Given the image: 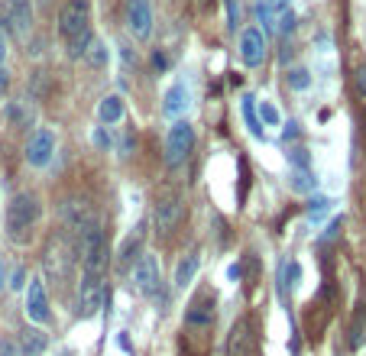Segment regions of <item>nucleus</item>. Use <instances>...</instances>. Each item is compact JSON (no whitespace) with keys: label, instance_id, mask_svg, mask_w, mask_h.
Listing matches in <instances>:
<instances>
[{"label":"nucleus","instance_id":"f257e3e1","mask_svg":"<svg viewBox=\"0 0 366 356\" xmlns=\"http://www.w3.org/2000/svg\"><path fill=\"white\" fill-rule=\"evenodd\" d=\"M39 214H42V205H39L36 191H16L10 197L7 214H4V230L13 243H26L33 236V227H36Z\"/></svg>","mask_w":366,"mask_h":356},{"label":"nucleus","instance_id":"f03ea898","mask_svg":"<svg viewBox=\"0 0 366 356\" xmlns=\"http://www.w3.org/2000/svg\"><path fill=\"white\" fill-rule=\"evenodd\" d=\"M185 214H188V201H185V191L176 185H162L153 197V227L156 236H172L182 227Z\"/></svg>","mask_w":366,"mask_h":356},{"label":"nucleus","instance_id":"7ed1b4c3","mask_svg":"<svg viewBox=\"0 0 366 356\" xmlns=\"http://www.w3.org/2000/svg\"><path fill=\"white\" fill-rule=\"evenodd\" d=\"M78 256H81V275H101L107 272V236L101 224H88L78 234Z\"/></svg>","mask_w":366,"mask_h":356},{"label":"nucleus","instance_id":"20e7f679","mask_svg":"<svg viewBox=\"0 0 366 356\" xmlns=\"http://www.w3.org/2000/svg\"><path fill=\"white\" fill-rule=\"evenodd\" d=\"M59 33L65 42H75L78 36L91 33V0H69L59 16Z\"/></svg>","mask_w":366,"mask_h":356},{"label":"nucleus","instance_id":"39448f33","mask_svg":"<svg viewBox=\"0 0 366 356\" xmlns=\"http://www.w3.org/2000/svg\"><path fill=\"white\" fill-rule=\"evenodd\" d=\"M130 285L137 295L143 298H156L162 288V272H159V259L149 256V253H139L137 263L130 269Z\"/></svg>","mask_w":366,"mask_h":356},{"label":"nucleus","instance_id":"423d86ee","mask_svg":"<svg viewBox=\"0 0 366 356\" xmlns=\"http://www.w3.org/2000/svg\"><path fill=\"white\" fill-rule=\"evenodd\" d=\"M191 149H195V127L188 120H176L166 133V166L168 168L185 166Z\"/></svg>","mask_w":366,"mask_h":356},{"label":"nucleus","instance_id":"0eeeda50","mask_svg":"<svg viewBox=\"0 0 366 356\" xmlns=\"http://www.w3.org/2000/svg\"><path fill=\"white\" fill-rule=\"evenodd\" d=\"M214 318H217V298H214L211 288H205L185 308V327L188 331H211Z\"/></svg>","mask_w":366,"mask_h":356},{"label":"nucleus","instance_id":"6e6552de","mask_svg":"<svg viewBox=\"0 0 366 356\" xmlns=\"http://www.w3.org/2000/svg\"><path fill=\"white\" fill-rule=\"evenodd\" d=\"M107 298V285L101 275H81L78 285V318H94Z\"/></svg>","mask_w":366,"mask_h":356},{"label":"nucleus","instance_id":"1a4fd4ad","mask_svg":"<svg viewBox=\"0 0 366 356\" xmlns=\"http://www.w3.org/2000/svg\"><path fill=\"white\" fill-rule=\"evenodd\" d=\"M123 16H127V30L133 33V39L153 36V7H149V0H127Z\"/></svg>","mask_w":366,"mask_h":356},{"label":"nucleus","instance_id":"9d476101","mask_svg":"<svg viewBox=\"0 0 366 356\" xmlns=\"http://www.w3.org/2000/svg\"><path fill=\"white\" fill-rule=\"evenodd\" d=\"M256 350V327L250 318H236L227 333V356H253Z\"/></svg>","mask_w":366,"mask_h":356},{"label":"nucleus","instance_id":"9b49d317","mask_svg":"<svg viewBox=\"0 0 366 356\" xmlns=\"http://www.w3.org/2000/svg\"><path fill=\"white\" fill-rule=\"evenodd\" d=\"M266 55H269L266 33H263L260 26H250V30H244V36H240V59H244V65H250V69H260L263 62H266Z\"/></svg>","mask_w":366,"mask_h":356},{"label":"nucleus","instance_id":"f8f14e48","mask_svg":"<svg viewBox=\"0 0 366 356\" xmlns=\"http://www.w3.org/2000/svg\"><path fill=\"white\" fill-rule=\"evenodd\" d=\"M52 152H55V133L49 127H39L30 137V143H26V162L42 168V166H49Z\"/></svg>","mask_w":366,"mask_h":356},{"label":"nucleus","instance_id":"ddd939ff","mask_svg":"<svg viewBox=\"0 0 366 356\" xmlns=\"http://www.w3.org/2000/svg\"><path fill=\"white\" fill-rule=\"evenodd\" d=\"M4 16H7V30L13 33L16 39L30 36V30H33V4L30 0H7Z\"/></svg>","mask_w":366,"mask_h":356},{"label":"nucleus","instance_id":"4468645a","mask_svg":"<svg viewBox=\"0 0 366 356\" xmlns=\"http://www.w3.org/2000/svg\"><path fill=\"white\" fill-rule=\"evenodd\" d=\"M26 318L36 324L49 321V292L42 279H30V285H26Z\"/></svg>","mask_w":366,"mask_h":356},{"label":"nucleus","instance_id":"2eb2a0df","mask_svg":"<svg viewBox=\"0 0 366 356\" xmlns=\"http://www.w3.org/2000/svg\"><path fill=\"white\" fill-rule=\"evenodd\" d=\"M188 107H191V91L182 81L172 84V88L162 94V117H168V120H178Z\"/></svg>","mask_w":366,"mask_h":356},{"label":"nucleus","instance_id":"dca6fc26","mask_svg":"<svg viewBox=\"0 0 366 356\" xmlns=\"http://www.w3.org/2000/svg\"><path fill=\"white\" fill-rule=\"evenodd\" d=\"M69 265H72L69 246H65V243H52V250L46 253V275L59 285V282L69 279Z\"/></svg>","mask_w":366,"mask_h":356},{"label":"nucleus","instance_id":"f3484780","mask_svg":"<svg viewBox=\"0 0 366 356\" xmlns=\"http://www.w3.org/2000/svg\"><path fill=\"white\" fill-rule=\"evenodd\" d=\"M49 347V337L39 327H26L23 333H20V343H16V350H20V356H42Z\"/></svg>","mask_w":366,"mask_h":356},{"label":"nucleus","instance_id":"a211bd4d","mask_svg":"<svg viewBox=\"0 0 366 356\" xmlns=\"http://www.w3.org/2000/svg\"><path fill=\"white\" fill-rule=\"evenodd\" d=\"M123 114H127V104H123L120 94H107V98L98 104V120L104 123V127H114V123H120Z\"/></svg>","mask_w":366,"mask_h":356},{"label":"nucleus","instance_id":"6ab92c4d","mask_svg":"<svg viewBox=\"0 0 366 356\" xmlns=\"http://www.w3.org/2000/svg\"><path fill=\"white\" fill-rule=\"evenodd\" d=\"M198 265H201V259H198V253H188V256L182 259V263L176 265V288H185V285H191L195 282V275H198Z\"/></svg>","mask_w":366,"mask_h":356},{"label":"nucleus","instance_id":"aec40b11","mask_svg":"<svg viewBox=\"0 0 366 356\" xmlns=\"http://www.w3.org/2000/svg\"><path fill=\"white\" fill-rule=\"evenodd\" d=\"M139 250H143V230H137V234H130L127 240H123L120 253H117V265L127 269V265L133 263V256H139Z\"/></svg>","mask_w":366,"mask_h":356},{"label":"nucleus","instance_id":"412c9836","mask_svg":"<svg viewBox=\"0 0 366 356\" xmlns=\"http://www.w3.org/2000/svg\"><path fill=\"white\" fill-rule=\"evenodd\" d=\"M240 110H244V120H246V127H250V133L256 139H263V123L256 120V98H250V94H246L244 104H240Z\"/></svg>","mask_w":366,"mask_h":356},{"label":"nucleus","instance_id":"4be33fe9","mask_svg":"<svg viewBox=\"0 0 366 356\" xmlns=\"http://www.w3.org/2000/svg\"><path fill=\"white\" fill-rule=\"evenodd\" d=\"M314 178H311V172L308 168H292L289 172V188L292 191H298V195H305V191H314Z\"/></svg>","mask_w":366,"mask_h":356},{"label":"nucleus","instance_id":"5701e85b","mask_svg":"<svg viewBox=\"0 0 366 356\" xmlns=\"http://www.w3.org/2000/svg\"><path fill=\"white\" fill-rule=\"evenodd\" d=\"M84 59H88V65H91V69H104V65H107V46L91 39V46L84 49Z\"/></svg>","mask_w":366,"mask_h":356},{"label":"nucleus","instance_id":"b1692460","mask_svg":"<svg viewBox=\"0 0 366 356\" xmlns=\"http://www.w3.org/2000/svg\"><path fill=\"white\" fill-rule=\"evenodd\" d=\"M363 327H366V308L360 304L357 318H353V324H350V350H360V343H363Z\"/></svg>","mask_w":366,"mask_h":356},{"label":"nucleus","instance_id":"393cba45","mask_svg":"<svg viewBox=\"0 0 366 356\" xmlns=\"http://www.w3.org/2000/svg\"><path fill=\"white\" fill-rule=\"evenodd\" d=\"M279 110H275L273 101H260V123H266V127H279Z\"/></svg>","mask_w":366,"mask_h":356},{"label":"nucleus","instance_id":"a878e982","mask_svg":"<svg viewBox=\"0 0 366 356\" xmlns=\"http://www.w3.org/2000/svg\"><path fill=\"white\" fill-rule=\"evenodd\" d=\"M298 275H302V269H298V263H295V259H292V263H285L282 265V282H285V285H298Z\"/></svg>","mask_w":366,"mask_h":356},{"label":"nucleus","instance_id":"bb28decb","mask_svg":"<svg viewBox=\"0 0 366 356\" xmlns=\"http://www.w3.org/2000/svg\"><path fill=\"white\" fill-rule=\"evenodd\" d=\"M353 88H357V98L366 104V65H360L357 75H353Z\"/></svg>","mask_w":366,"mask_h":356},{"label":"nucleus","instance_id":"cd10ccee","mask_svg":"<svg viewBox=\"0 0 366 356\" xmlns=\"http://www.w3.org/2000/svg\"><path fill=\"white\" fill-rule=\"evenodd\" d=\"M289 84H292V88H298V91H302V88H308V71L305 69L289 71Z\"/></svg>","mask_w":366,"mask_h":356},{"label":"nucleus","instance_id":"c85d7f7f","mask_svg":"<svg viewBox=\"0 0 366 356\" xmlns=\"http://www.w3.org/2000/svg\"><path fill=\"white\" fill-rule=\"evenodd\" d=\"M0 356H20V350H16V343L4 340V343H0Z\"/></svg>","mask_w":366,"mask_h":356},{"label":"nucleus","instance_id":"c756f323","mask_svg":"<svg viewBox=\"0 0 366 356\" xmlns=\"http://www.w3.org/2000/svg\"><path fill=\"white\" fill-rule=\"evenodd\" d=\"M166 65H168V59H166L162 52H156V55H153V69H156V71H166Z\"/></svg>","mask_w":366,"mask_h":356},{"label":"nucleus","instance_id":"7c9ffc66","mask_svg":"<svg viewBox=\"0 0 366 356\" xmlns=\"http://www.w3.org/2000/svg\"><path fill=\"white\" fill-rule=\"evenodd\" d=\"M94 143H98L101 149H104V146L110 143V137H104V127H98V130H94Z\"/></svg>","mask_w":366,"mask_h":356},{"label":"nucleus","instance_id":"2f4dec72","mask_svg":"<svg viewBox=\"0 0 366 356\" xmlns=\"http://www.w3.org/2000/svg\"><path fill=\"white\" fill-rule=\"evenodd\" d=\"M7 88H10V75H7V69H0V98L7 94Z\"/></svg>","mask_w":366,"mask_h":356},{"label":"nucleus","instance_id":"473e14b6","mask_svg":"<svg viewBox=\"0 0 366 356\" xmlns=\"http://www.w3.org/2000/svg\"><path fill=\"white\" fill-rule=\"evenodd\" d=\"M4 55H7V39H4V30H0V65H4Z\"/></svg>","mask_w":366,"mask_h":356},{"label":"nucleus","instance_id":"72a5a7b5","mask_svg":"<svg viewBox=\"0 0 366 356\" xmlns=\"http://www.w3.org/2000/svg\"><path fill=\"white\" fill-rule=\"evenodd\" d=\"M4 282H7V265H4V259H0V288H4Z\"/></svg>","mask_w":366,"mask_h":356},{"label":"nucleus","instance_id":"f704fd0d","mask_svg":"<svg viewBox=\"0 0 366 356\" xmlns=\"http://www.w3.org/2000/svg\"><path fill=\"white\" fill-rule=\"evenodd\" d=\"M198 7L201 10H214V0H198Z\"/></svg>","mask_w":366,"mask_h":356}]
</instances>
